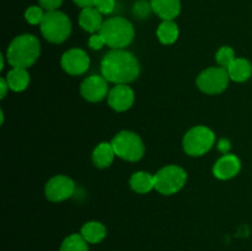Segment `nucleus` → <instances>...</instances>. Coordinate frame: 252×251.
Wrapping results in <instances>:
<instances>
[{
  "mask_svg": "<svg viewBox=\"0 0 252 251\" xmlns=\"http://www.w3.org/2000/svg\"><path fill=\"white\" fill-rule=\"evenodd\" d=\"M111 144L116 155L127 161H138L142 159L145 152L142 138L130 130H122L116 134Z\"/></svg>",
  "mask_w": 252,
  "mask_h": 251,
  "instance_id": "5",
  "label": "nucleus"
},
{
  "mask_svg": "<svg viewBox=\"0 0 252 251\" xmlns=\"http://www.w3.org/2000/svg\"><path fill=\"white\" fill-rule=\"evenodd\" d=\"M218 149L220 150L223 154H228L229 149H230V142H229L228 139H225V138H223V139H220L218 142Z\"/></svg>",
  "mask_w": 252,
  "mask_h": 251,
  "instance_id": "29",
  "label": "nucleus"
},
{
  "mask_svg": "<svg viewBox=\"0 0 252 251\" xmlns=\"http://www.w3.org/2000/svg\"><path fill=\"white\" fill-rule=\"evenodd\" d=\"M152 4L145 0H139L134 4V7H133V12H134L135 16L140 17V19H144L152 11Z\"/></svg>",
  "mask_w": 252,
  "mask_h": 251,
  "instance_id": "25",
  "label": "nucleus"
},
{
  "mask_svg": "<svg viewBox=\"0 0 252 251\" xmlns=\"http://www.w3.org/2000/svg\"><path fill=\"white\" fill-rule=\"evenodd\" d=\"M231 80L236 83H244L252 75V65L249 61L244 58H236L230 65L226 68Z\"/></svg>",
  "mask_w": 252,
  "mask_h": 251,
  "instance_id": "17",
  "label": "nucleus"
},
{
  "mask_svg": "<svg viewBox=\"0 0 252 251\" xmlns=\"http://www.w3.org/2000/svg\"><path fill=\"white\" fill-rule=\"evenodd\" d=\"M105 43L112 49H123L134 38L133 25L125 17H111L103 22L100 32Z\"/></svg>",
  "mask_w": 252,
  "mask_h": 251,
  "instance_id": "3",
  "label": "nucleus"
},
{
  "mask_svg": "<svg viewBox=\"0 0 252 251\" xmlns=\"http://www.w3.org/2000/svg\"><path fill=\"white\" fill-rule=\"evenodd\" d=\"M241 169L240 160L236 155L224 154L213 166V174L219 180H229L236 176Z\"/></svg>",
  "mask_w": 252,
  "mask_h": 251,
  "instance_id": "13",
  "label": "nucleus"
},
{
  "mask_svg": "<svg viewBox=\"0 0 252 251\" xmlns=\"http://www.w3.org/2000/svg\"><path fill=\"white\" fill-rule=\"evenodd\" d=\"M61 64L63 70L69 75H81L90 66V58L83 49L73 48L63 54Z\"/></svg>",
  "mask_w": 252,
  "mask_h": 251,
  "instance_id": "10",
  "label": "nucleus"
},
{
  "mask_svg": "<svg viewBox=\"0 0 252 251\" xmlns=\"http://www.w3.org/2000/svg\"><path fill=\"white\" fill-rule=\"evenodd\" d=\"M62 2H63V0H39L41 7L47 11H54L61 6Z\"/></svg>",
  "mask_w": 252,
  "mask_h": 251,
  "instance_id": "28",
  "label": "nucleus"
},
{
  "mask_svg": "<svg viewBox=\"0 0 252 251\" xmlns=\"http://www.w3.org/2000/svg\"><path fill=\"white\" fill-rule=\"evenodd\" d=\"M155 176V189L161 194L177 193L187 181V174L177 165H167L160 169Z\"/></svg>",
  "mask_w": 252,
  "mask_h": 251,
  "instance_id": "7",
  "label": "nucleus"
},
{
  "mask_svg": "<svg viewBox=\"0 0 252 251\" xmlns=\"http://www.w3.org/2000/svg\"><path fill=\"white\" fill-rule=\"evenodd\" d=\"M61 251H89L88 241L83 238L81 234H71L64 239Z\"/></svg>",
  "mask_w": 252,
  "mask_h": 251,
  "instance_id": "22",
  "label": "nucleus"
},
{
  "mask_svg": "<svg viewBox=\"0 0 252 251\" xmlns=\"http://www.w3.org/2000/svg\"><path fill=\"white\" fill-rule=\"evenodd\" d=\"M105 44V41H103V38L101 37L100 33H94L93 36L90 37V39H89V46H90L91 49H95V51L101 49Z\"/></svg>",
  "mask_w": 252,
  "mask_h": 251,
  "instance_id": "27",
  "label": "nucleus"
},
{
  "mask_svg": "<svg viewBox=\"0 0 252 251\" xmlns=\"http://www.w3.org/2000/svg\"><path fill=\"white\" fill-rule=\"evenodd\" d=\"M39 27L44 38L52 43H62L71 32L70 20L64 12L58 10L47 11Z\"/></svg>",
  "mask_w": 252,
  "mask_h": 251,
  "instance_id": "4",
  "label": "nucleus"
},
{
  "mask_svg": "<svg viewBox=\"0 0 252 251\" xmlns=\"http://www.w3.org/2000/svg\"><path fill=\"white\" fill-rule=\"evenodd\" d=\"M6 81L9 88L15 93L24 91L30 84V75L26 69L24 68H12L6 74Z\"/></svg>",
  "mask_w": 252,
  "mask_h": 251,
  "instance_id": "19",
  "label": "nucleus"
},
{
  "mask_svg": "<svg viewBox=\"0 0 252 251\" xmlns=\"http://www.w3.org/2000/svg\"><path fill=\"white\" fill-rule=\"evenodd\" d=\"M78 6L83 7V9H86V7H94L95 6L96 0H73Z\"/></svg>",
  "mask_w": 252,
  "mask_h": 251,
  "instance_id": "30",
  "label": "nucleus"
},
{
  "mask_svg": "<svg viewBox=\"0 0 252 251\" xmlns=\"http://www.w3.org/2000/svg\"><path fill=\"white\" fill-rule=\"evenodd\" d=\"M41 54V43L33 34H21L12 39L6 58L12 68L27 69L33 65Z\"/></svg>",
  "mask_w": 252,
  "mask_h": 251,
  "instance_id": "2",
  "label": "nucleus"
},
{
  "mask_svg": "<svg viewBox=\"0 0 252 251\" xmlns=\"http://www.w3.org/2000/svg\"><path fill=\"white\" fill-rule=\"evenodd\" d=\"M129 186L137 193H148L155 188V176L145 171H138L132 175Z\"/></svg>",
  "mask_w": 252,
  "mask_h": 251,
  "instance_id": "16",
  "label": "nucleus"
},
{
  "mask_svg": "<svg viewBox=\"0 0 252 251\" xmlns=\"http://www.w3.org/2000/svg\"><path fill=\"white\" fill-rule=\"evenodd\" d=\"M116 153L111 143H100L93 152V161L100 169L108 167L113 161Z\"/></svg>",
  "mask_w": 252,
  "mask_h": 251,
  "instance_id": "18",
  "label": "nucleus"
},
{
  "mask_svg": "<svg viewBox=\"0 0 252 251\" xmlns=\"http://www.w3.org/2000/svg\"><path fill=\"white\" fill-rule=\"evenodd\" d=\"M116 1L115 0H96L95 6L102 15H108L115 10Z\"/></svg>",
  "mask_w": 252,
  "mask_h": 251,
  "instance_id": "26",
  "label": "nucleus"
},
{
  "mask_svg": "<svg viewBox=\"0 0 252 251\" xmlns=\"http://www.w3.org/2000/svg\"><path fill=\"white\" fill-rule=\"evenodd\" d=\"M152 9L160 19L174 20L181 12L180 0H150Z\"/></svg>",
  "mask_w": 252,
  "mask_h": 251,
  "instance_id": "14",
  "label": "nucleus"
},
{
  "mask_svg": "<svg viewBox=\"0 0 252 251\" xmlns=\"http://www.w3.org/2000/svg\"><path fill=\"white\" fill-rule=\"evenodd\" d=\"M134 102V91L127 84L113 86L108 93V105L117 112L129 110Z\"/></svg>",
  "mask_w": 252,
  "mask_h": 251,
  "instance_id": "12",
  "label": "nucleus"
},
{
  "mask_svg": "<svg viewBox=\"0 0 252 251\" xmlns=\"http://www.w3.org/2000/svg\"><path fill=\"white\" fill-rule=\"evenodd\" d=\"M81 235L88 243L97 244L106 236V228L98 221H89L81 228Z\"/></svg>",
  "mask_w": 252,
  "mask_h": 251,
  "instance_id": "20",
  "label": "nucleus"
},
{
  "mask_svg": "<svg viewBox=\"0 0 252 251\" xmlns=\"http://www.w3.org/2000/svg\"><path fill=\"white\" fill-rule=\"evenodd\" d=\"M157 36L162 44H172L179 37V27L172 20H165L158 27Z\"/></svg>",
  "mask_w": 252,
  "mask_h": 251,
  "instance_id": "21",
  "label": "nucleus"
},
{
  "mask_svg": "<svg viewBox=\"0 0 252 251\" xmlns=\"http://www.w3.org/2000/svg\"><path fill=\"white\" fill-rule=\"evenodd\" d=\"M138 59L125 49H112L101 61V74L110 83L121 85L134 81L139 76Z\"/></svg>",
  "mask_w": 252,
  "mask_h": 251,
  "instance_id": "1",
  "label": "nucleus"
},
{
  "mask_svg": "<svg viewBox=\"0 0 252 251\" xmlns=\"http://www.w3.org/2000/svg\"><path fill=\"white\" fill-rule=\"evenodd\" d=\"M235 53H234V49L231 47L224 46L219 48V51L216 54V61L221 68H228L234 61H235Z\"/></svg>",
  "mask_w": 252,
  "mask_h": 251,
  "instance_id": "23",
  "label": "nucleus"
},
{
  "mask_svg": "<svg viewBox=\"0 0 252 251\" xmlns=\"http://www.w3.org/2000/svg\"><path fill=\"white\" fill-rule=\"evenodd\" d=\"M0 88H1V96H0V97L2 98V97H5V95H6L7 89H10L9 85H7L6 79H4V78L0 79Z\"/></svg>",
  "mask_w": 252,
  "mask_h": 251,
  "instance_id": "31",
  "label": "nucleus"
},
{
  "mask_svg": "<svg viewBox=\"0 0 252 251\" xmlns=\"http://www.w3.org/2000/svg\"><path fill=\"white\" fill-rule=\"evenodd\" d=\"M228 70L221 66H212L197 76V86L199 90L208 95H218L223 93L229 84Z\"/></svg>",
  "mask_w": 252,
  "mask_h": 251,
  "instance_id": "8",
  "label": "nucleus"
},
{
  "mask_svg": "<svg viewBox=\"0 0 252 251\" xmlns=\"http://www.w3.org/2000/svg\"><path fill=\"white\" fill-rule=\"evenodd\" d=\"M80 93L85 100L98 102L108 95L107 80L102 75H91L81 83Z\"/></svg>",
  "mask_w": 252,
  "mask_h": 251,
  "instance_id": "11",
  "label": "nucleus"
},
{
  "mask_svg": "<svg viewBox=\"0 0 252 251\" xmlns=\"http://www.w3.org/2000/svg\"><path fill=\"white\" fill-rule=\"evenodd\" d=\"M216 143V134L206 126L191 128L184 137V150L191 157H201L208 153Z\"/></svg>",
  "mask_w": 252,
  "mask_h": 251,
  "instance_id": "6",
  "label": "nucleus"
},
{
  "mask_svg": "<svg viewBox=\"0 0 252 251\" xmlns=\"http://www.w3.org/2000/svg\"><path fill=\"white\" fill-rule=\"evenodd\" d=\"M44 191H46V197L51 202H63L73 196L75 185L68 176L57 175L47 182Z\"/></svg>",
  "mask_w": 252,
  "mask_h": 251,
  "instance_id": "9",
  "label": "nucleus"
},
{
  "mask_svg": "<svg viewBox=\"0 0 252 251\" xmlns=\"http://www.w3.org/2000/svg\"><path fill=\"white\" fill-rule=\"evenodd\" d=\"M44 14L46 12H43L41 6H30L25 12V19L31 25H41Z\"/></svg>",
  "mask_w": 252,
  "mask_h": 251,
  "instance_id": "24",
  "label": "nucleus"
},
{
  "mask_svg": "<svg viewBox=\"0 0 252 251\" xmlns=\"http://www.w3.org/2000/svg\"><path fill=\"white\" fill-rule=\"evenodd\" d=\"M103 22L105 21H102V14L96 7H86L81 10L79 15V25L90 33L100 32Z\"/></svg>",
  "mask_w": 252,
  "mask_h": 251,
  "instance_id": "15",
  "label": "nucleus"
}]
</instances>
